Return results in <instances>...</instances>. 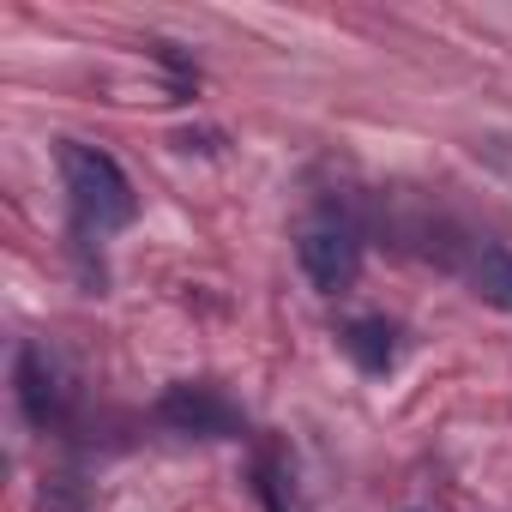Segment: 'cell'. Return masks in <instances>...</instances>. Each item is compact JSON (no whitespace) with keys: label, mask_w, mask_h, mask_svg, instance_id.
<instances>
[{"label":"cell","mask_w":512,"mask_h":512,"mask_svg":"<svg viewBox=\"0 0 512 512\" xmlns=\"http://www.w3.org/2000/svg\"><path fill=\"white\" fill-rule=\"evenodd\" d=\"M344 350H350V362H356L362 374H386L392 356H398V332H392L386 320H350V326H344Z\"/></svg>","instance_id":"obj_6"},{"label":"cell","mask_w":512,"mask_h":512,"mask_svg":"<svg viewBox=\"0 0 512 512\" xmlns=\"http://www.w3.org/2000/svg\"><path fill=\"white\" fill-rule=\"evenodd\" d=\"M470 284H476V296H482L488 308L512 314V247L482 241V247H476V260H470Z\"/></svg>","instance_id":"obj_5"},{"label":"cell","mask_w":512,"mask_h":512,"mask_svg":"<svg viewBox=\"0 0 512 512\" xmlns=\"http://www.w3.org/2000/svg\"><path fill=\"white\" fill-rule=\"evenodd\" d=\"M163 428H175V434H199V440H235L247 422H241V410L217 392V386H205V380H181V386H169L163 398H157V410H151Z\"/></svg>","instance_id":"obj_4"},{"label":"cell","mask_w":512,"mask_h":512,"mask_svg":"<svg viewBox=\"0 0 512 512\" xmlns=\"http://www.w3.org/2000/svg\"><path fill=\"white\" fill-rule=\"evenodd\" d=\"M13 386H19V410H25L31 428H61V422H67L73 374H67V362H61L49 344H25V350H19Z\"/></svg>","instance_id":"obj_3"},{"label":"cell","mask_w":512,"mask_h":512,"mask_svg":"<svg viewBox=\"0 0 512 512\" xmlns=\"http://www.w3.org/2000/svg\"><path fill=\"white\" fill-rule=\"evenodd\" d=\"M296 260H302V272H308V284L320 296H344L362 278V235L350 223H338V217H320V223L302 229Z\"/></svg>","instance_id":"obj_2"},{"label":"cell","mask_w":512,"mask_h":512,"mask_svg":"<svg viewBox=\"0 0 512 512\" xmlns=\"http://www.w3.org/2000/svg\"><path fill=\"white\" fill-rule=\"evenodd\" d=\"M61 181H67V199H73V223H79V241H103L115 229H127L139 217V193L127 181V169L97 151V145H79L67 139L61 145Z\"/></svg>","instance_id":"obj_1"},{"label":"cell","mask_w":512,"mask_h":512,"mask_svg":"<svg viewBox=\"0 0 512 512\" xmlns=\"http://www.w3.org/2000/svg\"><path fill=\"white\" fill-rule=\"evenodd\" d=\"M260 500H266V512H296L290 506V476L272 458H260Z\"/></svg>","instance_id":"obj_7"}]
</instances>
